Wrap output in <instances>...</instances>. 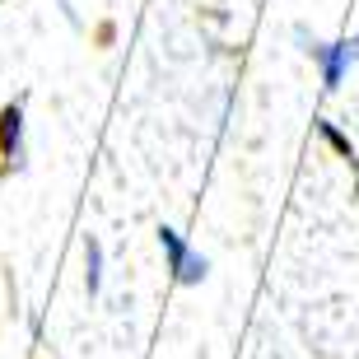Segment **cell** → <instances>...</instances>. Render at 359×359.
I'll use <instances>...</instances> for the list:
<instances>
[{"mask_svg": "<svg viewBox=\"0 0 359 359\" xmlns=\"http://www.w3.org/2000/svg\"><path fill=\"white\" fill-rule=\"evenodd\" d=\"M159 248H163V257H168V276H173L177 285H201V280H205L210 262H205V257H201L177 229L159 224Z\"/></svg>", "mask_w": 359, "mask_h": 359, "instance_id": "1", "label": "cell"}, {"mask_svg": "<svg viewBox=\"0 0 359 359\" xmlns=\"http://www.w3.org/2000/svg\"><path fill=\"white\" fill-rule=\"evenodd\" d=\"M304 47H308V56L322 66V84H327V89H336V84L346 80V70L359 61V33L350 42H308L304 38Z\"/></svg>", "mask_w": 359, "mask_h": 359, "instance_id": "2", "label": "cell"}, {"mask_svg": "<svg viewBox=\"0 0 359 359\" xmlns=\"http://www.w3.org/2000/svg\"><path fill=\"white\" fill-rule=\"evenodd\" d=\"M0 159H5V168L24 163V107L19 103L0 107Z\"/></svg>", "mask_w": 359, "mask_h": 359, "instance_id": "3", "label": "cell"}, {"mask_svg": "<svg viewBox=\"0 0 359 359\" xmlns=\"http://www.w3.org/2000/svg\"><path fill=\"white\" fill-rule=\"evenodd\" d=\"M98 285H103V248L98 243H84V290L98 294Z\"/></svg>", "mask_w": 359, "mask_h": 359, "instance_id": "4", "label": "cell"}, {"mask_svg": "<svg viewBox=\"0 0 359 359\" xmlns=\"http://www.w3.org/2000/svg\"><path fill=\"white\" fill-rule=\"evenodd\" d=\"M318 135H322V140H327V145L336 149V154H341V159H355V145H350V135L341 131L336 121H318Z\"/></svg>", "mask_w": 359, "mask_h": 359, "instance_id": "5", "label": "cell"}, {"mask_svg": "<svg viewBox=\"0 0 359 359\" xmlns=\"http://www.w3.org/2000/svg\"><path fill=\"white\" fill-rule=\"evenodd\" d=\"M355 191H359V187H355Z\"/></svg>", "mask_w": 359, "mask_h": 359, "instance_id": "6", "label": "cell"}]
</instances>
